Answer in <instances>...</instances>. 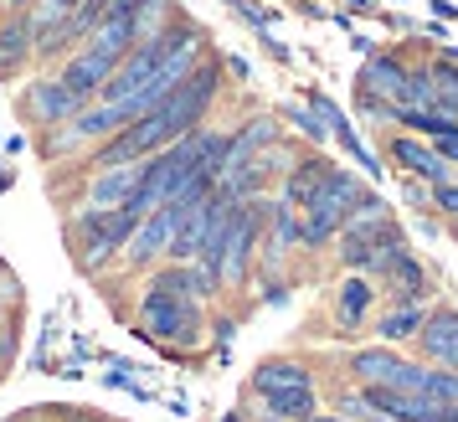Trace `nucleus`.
<instances>
[{
    "label": "nucleus",
    "mask_w": 458,
    "mask_h": 422,
    "mask_svg": "<svg viewBox=\"0 0 458 422\" xmlns=\"http://www.w3.org/2000/svg\"><path fill=\"white\" fill-rule=\"evenodd\" d=\"M335 237H340V263L351 274H366V278H376L407 248V232H402V222H396L392 211H360Z\"/></svg>",
    "instance_id": "nucleus-1"
},
{
    "label": "nucleus",
    "mask_w": 458,
    "mask_h": 422,
    "mask_svg": "<svg viewBox=\"0 0 458 422\" xmlns=\"http://www.w3.org/2000/svg\"><path fill=\"white\" fill-rule=\"evenodd\" d=\"M134 222H140V216H134L129 207H83L78 216H72V227H67L72 257L83 263L88 274H104L108 263L124 253Z\"/></svg>",
    "instance_id": "nucleus-2"
},
{
    "label": "nucleus",
    "mask_w": 458,
    "mask_h": 422,
    "mask_svg": "<svg viewBox=\"0 0 458 422\" xmlns=\"http://www.w3.org/2000/svg\"><path fill=\"white\" fill-rule=\"evenodd\" d=\"M360 196H366V186L355 181L351 170H340V165L325 170V181L310 196V207L299 211V248H325V242H335V232L345 227V216L355 211Z\"/></svg>",
    "instance_id": "nucleus-3"
},
{
    "label": "nucleus",
    "mask_w": 458,
    "mask_h": 422,
    "mask_svg": "<svg viewBox=\"0 0 458 422\" xmlns=\"http://www.w3.org/2000/svg\"><path fill=\"white\" fill-rule=\"evenodd\" d=\"M263 222H268V201L252 196V201H237L227 222V237H222V257H216V278L222 289H242L252 274V257L263 248Z\"/></svg>",
    "instance_id": "nucleus-4"
},
{
    "label": "nucleus",
    "mask_w": 458,
    "mask_h": 422,
    "mask_svg": "<svg viewBox=\"0 0 458 422\" xmlns=\"http://www.w3.org/2000/svg\"><path fill=\"white\" fill-rule=\"evenodd\" d=\"M140 335L160 340V345H196V335H201L196 299L170 294V289H155L149 283L145 294H140Z\"/></svg>",
    "instance_id": "nucleus-5"
},
{
    "label": "nucleus",
    "mask_w": 458,
    "mask_h": 422,
    "mask_svg": "<svg viewBox=\"0 0 458 422\" xmlns=\"http://www.w3.org/2000/svg\"><path fill=\"white\" fill-rule=\"evenodd\" d=\"M175 201H165V207L145 211L140 222H134V232H129L124 242V268H134V274H145V268H155L160 257H165L170 248V232H175Z\"/></svg>",
    "instance_id": "nucleus-6"
},
{
    "label": "nucleus",
    "mask_w": 458,
    "mask_h": 422,
    "mask_svg": "<svg viewBox=\"0 0 458 422\" xmlns=\"http://www.w3.org/2000/svg\"><path fill=\"white\" fill-rule=\"evenodd\" d=\"M16 108H21V119H31L37 129H52V124H63V119H72L78 114V98L63 88V78L52 72V78H37V83H26L21 88V98H16Z\"/></svg>",
    "instance_id": "nucleus-7"
},
{
    "label": "nucleus",
    "mask_w": 458,
    "mask_h": 422,
    "mask_svg": "<svg viewBox=\"0 0 458 422\" xmlns=\"http://www.w3.org/2000/svg\"><path fill=\"white\" fill-rule=\"evenodd\" d=\"M278 134H284V124L273 119V114H258V119H248V124L237 129V134H227V160H222V175L216 181H227V175H237V170L248 165L258 149L278 145Z\"/></svg>",
    "instance_id": "nucleus-8"
},
{
    "label": "nucleus",
    "mask_w": 458,
    "mask_h": 422,
    "mask_svg": "<svg viewBox=\"0 0 458 422\" xmlns=\"http://www.w3.org/2000/svg\"><path fill=\"white\" fill-rule=\"evenodd\" d=\"M386 155L402 165V175H412V181H422V186H437V181H448V175H454V165H448L433 145L412 139V134H396L392 145H386Z\"/></svg>",
    "instance_id": "nucleus-9"
},
{
    "label": "nucleus",
    "mask_w": 458,
    "mask_h": 422,
    "mask_svg": "<svg viewBox=\"0 0 458 422\" xmlns=\"http://www.w3.org/2000/svg\"><path fill=\"white\" fill-rule=\"evenodd\" d=\"M31 52H37V31H31V21H26L21 11L5 16V21H0V83L21 78L26 67H31Z\"/></svg>",
    "instance_id": "nucleus-10"
},
{
    "label": "nucleus",
    "mask_w": 458,
    "mask_h": 422,
    "mask_svg": "<svg viewBox=\"0 0 458 422\" xmlns=\"http://www.w3.org/2000/svg\"><path fill=\"white\" fill-rule=\"evenodd\" d=\"M417 340H422V350H428V360L433 366H448V371H458V309H428V319H422V330H417Z\"/></svg>",
    "instance_id": "nucleus-11"
},
{
    "label": "nucleus",
    "mask_w": 458,
    "mask_h": 422,
    "mask_svg": "<svg viewBox=\"0 0 458 422\" xmlns=\"http://www.w3.org/2000/svg\"><path fill=\"white\" fill-rule=\"evenodd\" d=\"M108 72H114V67L98 63V57L83 52V46H78V52H67L63 63H57V78H63V88L78 98V104H93V98H98V88L108 83Z\"/></svg>",
    "instance_id": "nucleus-12"
},
{
    "label": "nucleus",
    "mask_w": 458,
    "mask_h": 422,
    "mask_svg": "<svg viewBox=\"0 0 458 422\" xmlns=\"http://www.w3.org/2000/svg\"><path fill=\"white\" fill-rule=\"evenodd\" d=\"M134 42H140V37H134V21L108 11L104 21L83 37V52H93V57H98V63H108V67H119L129 52H134Z\"/></svg>",
    "instance_id": "nucleus-13"
},
{
    "label": "nucleus",
    "mask_w": 458,
    "mask_h": 422,
    "mask_svg": "<svg viewBox=\"0 0 458 422\" xmlns=\"http://www.w3.org/2000/svg\"><path fill=\"white\" fill-rule=\"evenodd\" d=\"M134 186H140V160H129V165H104V170H93L83 207H129Z\"/></svg>",
    "instance_id": "nucleus-14"
},
{
    "label": "nucleus",
    "mask_w": 458,
    "mask_h": 422,
    "mask_svg": "<svg viewBox=\"0 0 458 422\" xmlns=\"http://www.w3.org/2000/svg\"><path fill=\"white\" fill-rule=\"evenodd\" d=\"M402 366L407 360L396 356L392 345H371V350H355L351 356V376L360 381V386H402Z\"/></svg>",
    "instance_id": "nucleus-15"
},
{
    "label": "nucleus",
    "mask_w": 458,
    "mask_h": 422,
    "mask_svg": "<svg viewBox=\"0 0 458 422\" xmlns=\"http://www.w3.org/2000/svg\"><path fill=\"white\" fill-rule=\"evenodd\" d=\"M325 170H330V160L325 155H310V160H293L289 170H284V190H278V201L293 211L310 207V196L319 190V181H325Z\"/></svg>",
    "instance_id": "nucleus-16"
},
{
    "label": "nucleus",
    "mask_w": 458,
    "mask_h": 422,
    "mask_svg": "<svg viewBox=\"0 0 458 422\" xmlns=\"http://www.w3.org/2000/svg\"><path fill=\"white\" fill-rule=\"evenodd\" d=\"M407 78V63L392 57V52H371L366 67H360V78H355V93H376V98H392L396 104V88Z\"/></svg>",
    "instance_id": "nucleus-17"
},
{
    "label": "nucleus",
    "mask_w": 458,
    "mask_h": 422,
    "mask_svg": "<svg viewBox=\"0 0 458 422\" xmlns=\"http://www.w3.org/2000/svg\"><path fill=\"white\" fill-rule=\"evenodd\" d=\"M376 278H386V283H392V299H396V304H417V299H428V268H422V263H417L407 248H402V253H396Z\"/></svg>",
    "instance_id": "nucleus-18"
},
{
    "label": "nucleus",
    "mask_w": 458,
    "mask_h": 422,
    "mask_svg": "<svg viewBox=\"0 0 458 422\" xmlns=\"http://www.w3.org/2000/svg\"><path fill=\"white\" fill-rule=\"evenodd\" d=\"M376 304V283L366 274H351L340 283V299H335V315H340V330H360L366 315H371Z\"/></svg>",
    "instance_id": "nucleus-19"
},
{
    "label": "nucleus",
    "mask_w": 458,
    "mask_h": 422,
    "mask_svg": "<svg viewBox=\"0 0 458 422\" xmlns=\"http://www.w3.org/2000/svg\"><path fill=\"white\" fill-rule=\"evenodd\" d=\"M319 407L314 401V386H278V392H263V412L273 422H304Z\"/></svg>",
    "instance_id": "nucleus-20"
},
{
    "label": "nucleus",
    "mask_w": 458,
    "mask_h": 422,
    "mask_svg": "<svg viewBox=\"0 0 458 422\" xmlns=\"http://www.w3.org/2000/svg\"><path fill=\"white\" fill-rule=\"evenodd\" d=\"M422 319H428V304H422V299H417V304H396L392 315L376 319V335H381V345H402V340H417Z\"/></svg>",
    "instance_id": "nucleus-21"
},
{
    "label": "nucleus",
    "mask_w": 458,
    "mask_h": 422,
    "mask_svg": "<svg viewBox=\"0 0 458 422\" xmlns=\"http://www.w3.org/2000/svg\"><path fill=\"white\" fill-rule=\"evenodd\" d=\"M263 227H268V263H278L284 253H293V248H299V211H293V207L273 201Z\"/></svg>",
    "instance_id": "nucleus-22"
},
{
    "label": "nucleus",
    "mask_w": 458,
    "mask_h": 422,
    "mask_svg": "<svg viewBox=\"0 0 458 422\" xmlns=\"http://www.w3.org/2000/svg\"><path fill=\"white\" fill-rule=\"evenodd\" d=\"M428 78H433V108L458 119V63L454 57H433L428 63Z\"/></svg>",
    "instance_id": "nucleus-23"
},
{
    "label": "nucleus",
    "mask_w": 458,
    "mask_h": 422,
    "mask_svg": "<svg viewBox=\"0 0 458 422\" xmlns=\"http://www.w3.org/2000/svg\"><path fill=\"white\" fill-rule=\"evenodd\" d=\"M278 386H310V371L299 360H263L252 371V392L263 397V392H278Z\"/></svg>",
    "instance_id": "nucleus-24"
},
{
    "label": "nucleus",
    "mask_w": 458,
    "mask_h": 422,
    "mask_svg": "<svg viewBox=\"0 0 458 422\" xmlns=\"http://www.w3.org/2000/svg\"><path fill=\"white\" fill-rule=\"evenodd\" d=\"M412 397H428V401H458V371H448V366H417V376H412Z\"/></svg>",
    "instance_id": "nucleus-25"
},
{
    "label": "nucleus",
    "mask_w": 458,
    "mask_h": 422,
    "mask_svg": "<svg viewBox=\"0 0 458 422\" xmlns=\"http://www.w3.org/2000/svg\"><path fill=\"white\" fill-rule=\"evenodd\" d=\"M175 16H181V11H175V0H140V5L129 11V21H134V37H140V42L155 37V31H165Z\"/></svg>",
    "instance_id": "nucleus-26"
},
{
    "label": "nucleus",
    "mask_w": 458,
    "mask_h": 422,
    "mask_svg": "<svg viewBox=\"0 0 458 422\" xmlns=\"http://www.w3.org/2000/svg\"><path fill=\"white\" fill-rule=\"evenodd\" d=\"M392 124L417 129V134H428V139H437V134H448V129H458V119H448V114H437V108H402V104H396V119H392Z\"/></svg>",
    "instance_id": "nucleus-27"
},
{
    "label": "nucleus",
    "mask_w": 458,
    "mask_h": 422,
    "mask_svg": "<svg viewBox=\"0 0 458 422\" xmlns=\"http://www.w3.org/2000/svg\"><path fill=\"white\" fill-rule=\"evenodd\" d=\"M21 16L31 21V31H37V37H47L52 26H63L67 16H72V5H67V0H31Z\"/></svg>",
    "instance_id": "nucleus-28"
},
{
    "label": "nucleus",
    "mask_w": 458,
    "mask_h": 422,
    "mask_svg": "<svg viewBox=\"0 0 458 422\" xmlns=\"http://www.w3.org/2000/svg\"><path fill=\"white\" fill-rule=\"evenodd\" d=\"M284 119H289V124L299 129V134H304L310 145H325V139H330V129H325V119H319V114H314L310 104H289V108H284Z\"/></svg>",
    "instance_id": "nucleus-29"
},
{
    "label": "nucleus",
    "mask_w": 458,
    "mask_h": 422,
    "mask_svg": "<svg viewBox=\"0 0 458 422\" xmlns=\"http://www.w3.org/2000/svg\"><path fill=\"white\" fill-rule=\"evenodd\" d=\"M428 207L443 211V216H458V170L448 175V181H437V186H428Z\"/></svg>",
    "instance_id": "nucleus-30"
},
{
    "label": "nucleus",
    "mask_w": 458,
    "mask_h": 422,
    "mask_svg": "<svg viewBox=\"0 0 458 422\" xmlns=\"http://www.w3.org/2000/svg\"><path fill=\"white\" fill-rule=\"evenodd\" d=\"M227 5H232V11H237L248 26H258V31H273V21H278V11L258 5V0H227Z\"/></svg>",
    "instance_id": "nucleus-31"
},
{
    "label": "nucleus",
    "mask_w": 458,
    "mask_h": 422,
    "mask_svg": "<svg viewBox=\"0 0 458 422\" xmlns=\"http://www.w3.org/2000/svg\"><path fill=\"white\" fill-rule=\"evenodd\" d=\"M433 149H437V155H443V160H448V165L458 170V129H448V134H437V139H433Z\"/></svg>",
    "instance_id": "nucleus-32"
},
{
    "label": "nucleus",
    "mask_w": 458,
    "mask_h": 422,
    "mask_svg": "<svg viewBox=\"0 0 458 422\" xmlns=\"http://www.w3.org/2000/svg\"><path fill=\"white\" fill-rule=\"evenodd\" d=\"M227 72H232V78H242V83H248V72H252V67H248V57H227Z\"/></svg>",
    "instance_id": "nucleus-33"
},
{
    "label": "nucleus",
    "mask_w": 458,
    "mask_h": 422,
    "mask_svg": "<svg viewBox=\"0 0 458 422\" xmlns=\"http://www.w3.org/2000/svg\"><path fill=\"white\" fill-rule=\"evenodd\" d=\"M433 16H443V21H458V5H448V0H433Z\"/></svg>",
    "instance_id": "nucleus-34"
},
{
    "label": "nucleus",
    "mask_w": 458,
    "mask_h": 422,
    "mask_svg": "<svg viewBox=\"0 0 458 422\" xmlns=\"http://www.w3.org/2000/svg\"><path fill=\"white\" fill-rule=\"evenodd\" d=\"M134 5H140V0H108V11H114V16H129Z\"/></svg>",
    "instance_id": "nucleus-35"
},
{
    "label": "nucleus",
    "mask_w": 458,
    "mask_h": 422,
    "mask_svg": "<svg viewBox=\"0 0 458 422\" xmlns=\"http://www.w3.org/2000/svg\"><path fill=\"white\" fill-rule=\"evenodd\" d=\"M26 5H31V0H0V11H5V16H16V11H26Z\"/></svg>",
    "instance_id": "nucleus-36"
},
{
    "label": "nucleus",
    "mask_w": 458,
    "mask_h": 422,
    "mask_svg": "<svg viewBox=\"0 0 458 422\" xmlns=\"http://www.w3.org/2000/svg\"><path fill=\"white\" fill-rule=\"evenodd\" d=\"M304 422H355V418H325V412H310Z\"/></svg>",
    "instance_id": "nucleus-37"
},
{
    "label": "nucleus",
    "mask_w": 458,
    "mask_h": 422,
    "mask_svg": "<svg viewBox=\"0 0 458 422\" xmlns=\"http://www.w3.org/2000/svg\"><path fill=\"white\" fill-rule=\"evenodd\" d=\"M345 5H351V11H366V16H371V11H376L371 0H345Z\"/></svg>",
    "instance_id": "nucleus-38"
},
{
    "label": "nucleus",
    "mask_w": 458,
    "mask_h": 422,
    "mask_svg": "<svg viewBox=\"0 0 458 422\" xmlns=\"http://www.w3.org/2000/svg\"><path fill=\"white\" fill-rule=\"evenodd\" d=\"M67 422H98V418H88V412H78V418H67Z\"/></svg>",
    "instance_id": "nucleus-39"
},
{
    "label": "nucleus",
    "mask_w": 458,
    "mask_h": 422,
    "mask_svg": "<svg viewBox=\"0 0 458 422\" xmlns=\"http://www.w3.org/2000/svg\"><path fill=\"white\" fill-rule=\"evenodd\" d=\"M222 422H242V418H237V412H227V418H222Z\"/></svg>",
    "instance_id": "nucleus-40"
},
{
    "label": "nucleus",
    "mask_w": 458,
    "mask_h": 422,
    "mask_svg": "<svg viewBox=\"0 0 458 422\" xmlns=\"http://www.w3.org/2000/svg\"><path fill=\"white\" fill-rule=\"evenodd\" d=\"M67 5H72V11H78V5H83V0H67Z\"/></svg>",
    "instance_id": "nucleus-41"
},
{
    "label": "nucleus",
    "mask_w": 458,
    "mask_h": 422,
    "mask_svg": "<svg viewBox=\"0 0 458 422\" xmlns=\"http://www.w3.org/2000/svg\"><path fill=\"white\" fill-rule=\"evenodd\" d=\"M0 319H5V309H0Z\"/></svg>",
    "instance_id": "nucleus-42"
}]
</instances>
